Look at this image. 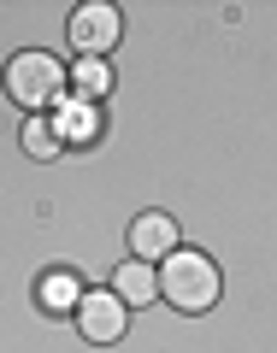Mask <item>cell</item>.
<instances>
[{
	"instance_id": "3957f363",
	"label": "cell",
	"mask_w": 277,
	"mask_h": 353,
	"mask_svg": "<svg viewBox=\"0 0 277 353\" xmlns=\"http://www.w3.org/2000/svg\"><path fill=\"white\" fill-rule=\"evenodd\" d=\"M71 48L83 53V59H106V53L118 48V36H124V18H118V6H106V0H88V6H77L71 12Z\"/></svg>"
},
{
	"instance_id": "7a4b0ae2",
	"label": "cell",
	"mask_w": 277,
	"mask_h": 353,
	"mask_svg": "<svg viewBox=\"0 0 277 353\" xmlns=\"http://www.w3.org/2000/svg\"><path fill=\"white\" fill-rule=\"evenodd\" d=\"M65 88V65L53 59V53H18V59H6V101L12 106H30V112L41 118V106L59 101Z\"/></svg>"
},
{
	"instance_id": "6da1fadb",
	"label": "cell",
	"mask_w": 277,
	"mask_h": 353,
	"mask_svg": "<svg viewBox=\"0 0 277 353\" xmlns=\"http://www.w3.org/2000/svg\"><path fill=\"white\" fill-rule=\"evenodd\" d=\"M153 277H160V301H171L177 312H207L218 301V265L195 248H171L165 271H153Z\"/></svg>"
},
{
	"instance_id": "277c9868",
	"label": "cell",
	"mask_w": 277,
	"mask_h": 353,
	"mask_svg": "<svg viewBox=\"0 0 277 353\" xmlns=\"http://www.w3.org/2000/svg\"><path fill=\"white\" fill-rule=\"evenodd\" d=\"M124 324H130V306L118 301L113 289H83V301H77V330H83V341H124Z\"/></svg>"
},
{
	"instance_id": "5b68a950",
	"label": "cell",
	"mask_w": 277,
	"mask_h": 353,
	"mask_svg": "<svg viewBox=\"0 0 277 353\" xmlns=\"http://www.w3.org/2000/svg\"><path fill=\"white\" fill-rule=\"evenodd\" d=\"M130 248H136L142 265H153V259H165L171 248H183V241H177V224L165 212H142L136 224H130Z\"/></svg>"
},
{
	"instance_id": "52a82bcc",
	"label": "cell",
	"mask_w": 277,
	"mask_h": 353,
	"mask_svg": "<svg viewBox=\"0 0 277 353\" xmlns=\"http://www.w3.org/2000/svg\"><path fill=\"white\" fill-rule=\"evenodd\" d=\"M36 301L48 306V312H77V301H83V283H77V271H41L36 277Z\"/></svg>"
},
{
	"instance_id": "8992f818",
	"label": "cell",
	"mask_w": 277,
	"mask_h": 353,
	"mask_svg": "<svg viewBox=\"0 0 277 353\" xmlns=\"http://www.w3.org/2000/svg\"><path fill=\"white\" fill-rule=\"evenodd\" d=\"M106 289L118 294L124 306H148V301H160V277H153V265H142V259H124L113 271V283Z\"/></svg>"
},
{
	"instance_id": "30bf717a",
	"label": "cell",
	"mask_w": 277,
	"mask_h": 353,
	"mask_svg": "<svg viewBox=\"0 0 277 353\" xmlns=\"http://www.w3.org/2000/svg\"><path fill=\"white\" fill-rule=\"evenodd\" d=\"M53 130H59V141H65V136H88V112H83V101H71V106H65Z\"/></svg>"
},
{
	"instance_id": "9c48e42d",
	"label": "cell",
	"mask_w": 277,
	"mask_h": 353,
	"mask_svg": "<svg viewBox=\"0 0 277 353\" xmlns=\"http://www.w3.org/2000/svg\"><path fill=\"white\" fill-rule=\"evenodd\" d=\"M65 141H59V130H53V118H30L24 124V153L30 159H53Z\"/></svg>"
},
{
	"instance_id": "ba28073f",
	"label": "cell",
	"mask_w": 277,
	"mask_h": 353,
	"mask_svg": "<svg viewBox=\"0 0 277 353\" xmlns=\"http://www.w3.org/2000/svg\"><path fill=\"white\" fill-rule=\"evenodd\" d=\"M71 83H77L83 101H106V94H113V65H106V59H77Z\"/></svg>"
}]
</instances>
